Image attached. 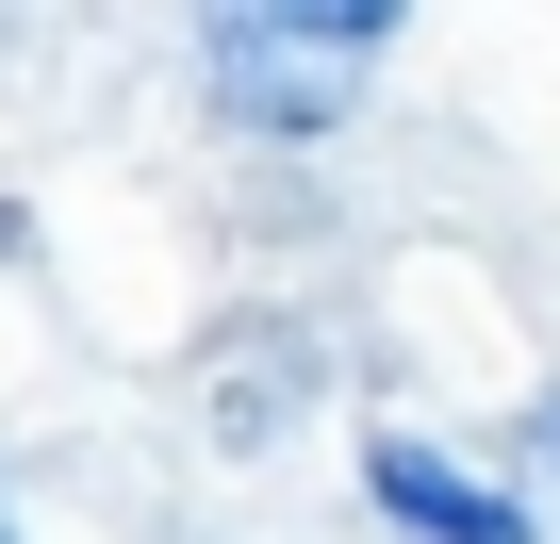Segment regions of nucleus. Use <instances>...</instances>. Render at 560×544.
<instances>
[{
	"instance_id": "f257e3e1",
	"label": "nucleus",
	"mask_w": 560,
	"mask_h": 544,
	"mask_svg": "<svg viewBox=\"0 0 560 544\" xmlns=\"http://www.w3.org/2000/svg\"><path fill=\"white\" fill-rule=\"evenodd\" d=\"M396 50V18L380 0H231V18H198V67H214V100L247 116V132H330V116H363V67Z\"/></svg>"
},
{
	"instance_id": "f03ea898",
	"label": "nucleus",
	"mask_w": 560,
	"mask_h": 544,
	"mask_svg": "<svg viewBox=\"0 0 560 544\" xmlns=\"http://www.w3.org/2000/svg\"><path fill=\"white\" fill-rule=\"evenodd\" d=\"M363 478H380V511H396L412 544H527V495H494L478 462H445V445H412V429H380Z\"/></svg>"
},
{
	"instance_id": "7ed1b4c3",
	"label": "nucleus",
	"mask_w": 560,
	"mask_h": 544,
	"mask_svg": "<svg viewBox=\"0 0 560 544\" xmlns=\"http://www.w3.org/2000/svg\"><path fill=\"white\" fill-rule=\"evenodd\" d=\"M527 462H544V478H560V380H544V396H527Z\"/></svg>"
},
{
	"instance_id": "20e7f679",
	"label": "nucleus",
	"mask_w": 560,
	"mask_h": 544,
	"mask_svg": "<svg viewBox=\"0 0 560 544\" xmlns=\"http://www.w3.org/2000/svg\"><path fill=\"white\" fill-rule=\"evenodd\" d=\"M0 544H18V528H0Z\"/></svg>"
}]
</instances>
